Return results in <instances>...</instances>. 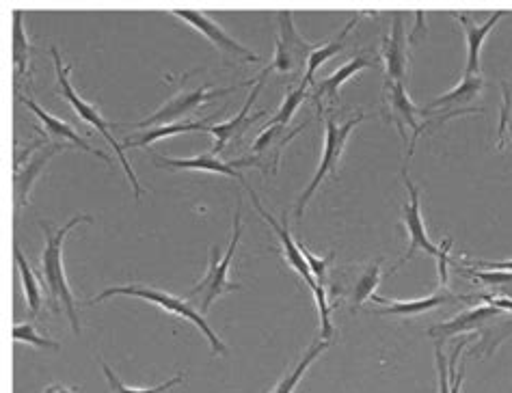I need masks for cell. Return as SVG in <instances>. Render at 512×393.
I'll list each match as a JSON object with an SVG mask.
<instances>
[{"mask_svg": "<svg viewBox=\"0 0 512 393\" xmlns=\"http://www.w3.org/2000/svg\"><path fill=\"white\" fill-rule=\"evenodd\" d=\"M78 223H93V219L89 214H78L59 229H55L46 221H39V227H42V232L46 236V245L42 253V279L48 286L52 305L55 307L63 305L67 318H70L72 331L76 335H80V318H78V307L74 301V294L70 290V283H67V277H65L63 242H65V236L70 234Z\"/></svg>", "mask_w": 512, "mask_h": 393, "instance_id": "1", "label": "cell"}, {"mask_svg": "<svg viewBox=\"0 0 512 393\" xmlns=\"http://www.w3.org/2000/svg\"><path fill=\"white\" fill-rule=\"evenodd\" d=\"M247 186V182H242ZM247 191H249V197H251V201H253V208L260 212V216L262 219L271 225V229L275 232V236L279 238V242H281V251H284V257H286V262L296 270V273L301 275V279L307 283V288L312 290V294H314V301H316V307H318V314H320V327H322V340H333V322H331V307H329V301H327V290H325V283H318L316 281V277L312 275V268H309V264H307V260H305V255H303V249H301V245L299 242H296L294 238H292V234H290V229H288V223H277L271 214H268L264 208H262V203H260V199H258V195H255L251 188L247 186Z\"/></svg>", "mask_w": 512, "mask_h": 393, "instance_id": "2", "label": "cell"}, {"mask_svg": "<svg viewBox=\"0 0 512 393\" xmlns=\"http://www.w3.org/2000/svg\"><path fill=\"white\" fill-rule=\"evenodd\" d=\"M402 180H404V186H407L409 197H411L409 203H404V208H402V223H404V227H407V234H409V249H407V253H404L402 260L396 264L394 270H398L402 264H407L417 251H426L428 255H433L437 260L439 286L446 288L448 286V260H450V249H452V238H448L446 242H441L439 247L430 242L428 232L424 227V219H422L420 191H417V186L411 182L407 171H402Z\"/></svg>", "mask_w": 512, "mask_h": 393, "instance_id": "3", "label": "cell"}, {"mask_svg": "<svg viewBox=\"0 0 512 393\" xmlns=\"http://www.w3.org/2000/svg\"><path fill=\"white\" fill-rule=\"evenodd\" d=\"M111 296H137V298H143V301H150L156 307L169 311V314L195 324V327L206 335L212 355H225L227 352V346L223 344L221 337L212 331L204 314H199V311L191 303L184 301V298H180V296H173V294H169L165 290H158V288H147V286H137V283H132V286H113L109 290H104L96 298H91L89 303H102Z\"/></svg>", "mask_w": 512, "mask_h": 393, "instance_id": "4", "label": "cell"}, {"mask_svg": "<svg viewBox=\"0 0 512 393\" xmlns=\"http://www.w3.org/2000/svg\"><path fill=\"white\" fill-rule=\"evenodd\" d=\"M50 54H52V59H55V67H57V78H59V89H61V96L70 102V106L74 108V113L83 119V121H87L89 126H93L96 128L102 137L109 141V145L115 149V154H117V158H119V162H121V167H124V171H126V175H128V180H130V184H132V188H134V199H141V195H143V188H141V182H139V178H137V173L132 171V167H130V162H128V158H126V152H124V147H121V143L113 137L111 134V126L113 124H109V121H106L102 115H100V111L93 104H87L83 98L78 96V93L74 91V87H72V83H70V74H72V65H63V59H61V54H59V48L55 46L50 50Z\"/></svg>", "mask_w": 512, "mask_h": 393, "instance_id": "5", "label": "cell"}, {"mask_svg": "<svg viewBox=\"0 0 512 393\" xmlns=\"http://www.w3.org/2000/svg\"><path fill=\"white\" fill-rule=\"evenodd\" d=\"M240 221H242L240 206H236V214H234V234H232V240H229L227 253L221 257L219 249L212 247V249H210V266H208L206 277L201 279L191 292H188V301H197V305L201 307V314H206V311H210L212 303L217 301V298H221L223 294L240 290L238 283H232V281L227 279L229 266H232L234 253H236V247H238L240 236H242V223H240Z\"/></svg>", "mask_w": 512, "mask_h": 393, "instance_id": "6", "label": "cell"}, {"mask_svg": "<svg viewBox=\"0 0 512 393\" xmlns=\"http://www.w3.org/2000/svg\"><path fill=\"white\" fill-rule=\"evenodd\" d=\"M366 115H357L353 119H348L346 124H338V121L333 119V115H327L325 117V147H322V160H320V167L316 169L312 182H309V186L303 191V195L299 197V201H296V219H303L305 214V208L309 199H312L316 195L318 188L322 186V182H325L327 178H338V167H340V160H342V154L346 149V143H348V137L350 132H353Z\"/></svg>", "mask_w": 512, "mask_h": 393, "instance_id": "7", "label": "cell"}, {"mask_svg": "<svg viewBox=\"0 0 512 393\" xmlns=\"http://www.w3.org/2000/svg\"><path fill=\"white\" fill-rule=\"evenodd\" d=\"M277 26H279V35H277V46H275V57L273 63L266 67V70L255 78V80H264L271 72L279 74H296L303 70L305 63H309V57L316 50L314 44H309L303 39V35L296 31L294 16L290 11H281L277 16Z\"/></svg>", "mask_w": 512, "mask_h": 393, "instance_id": "8", "label": "cell"}, {"mask_svg": "<svg viewBox=\"0 0 512 393\" xmlns=\"http://www.w3.org/2000/svg\"><path fill=\"white\" fill-rule=\"evenodd\" d=\"M59 152H65V145L61 143H48L35 141L31 147L22 154H16V169H13V197H16V206L22 210L29 203L31 191L39 175L44 173L48 162L55 158Z\"/></svg>", "mask_w": 512, "mask_h": 393, "instance_id": "9", "label": "cell"}, {"mask_svg": "<svg viewBox=\"0 0 512 393\" xmlns=\"http://www.w3.org/2000/svg\"><path fill=\"white\" fill-rule=\"evenodd\" d=\"M258 83V80H247V83H242L240 87H247ZM240 87H219L214 89L210 85L204 87H197V89H184L180 93H175L171 100H167V104L163 108H158L154 115H150L147 119L139 121V124H134V128H158V126H169L173 124L175 119H180L188 113H193L197 106L206 104L210 100H217L221 96H227V93H234Z\"/></svg>", "mask_w": 512, "mask_h": 393, "instance_id": "10", "label": "cell"}, {"mask_svg": "<svg viewBox=\"0 0 512 393\" xmlns=\"http://www.w3.org/2000/svg\"><path fill=\"white\" fill-rule=\"evenodd\" d=\"M385 106H387V115L392 119V124L398 128L400 137L407 141V130L413 132V139L409 143V158L413 156V149L420 141V130L422 124L417 117H424L428 119L433 115V111H428V108H420L415 106L409 98L407 89H404V83H396V80H387L385 85Z\"/></svg>", "mask_w": 512, "mask_h": 393, "instance_id": "11", "label": "cell"}, {"mask_svg": "<svg viewBox=\"0 0 512 393\" xmlns=\"http://www.w3.org/2000/svg\"><path fill=\"white\" fill-rule=\"evenodd\" d=\"M175 18L184 20L186 24H191L195 31H199L206 39H210L212 46L232 54V57L240 59V61H247V63H260V57L255 52H251L249 48H245L242 44H238L232 35H227L223 31V26L219 22H214L212 18H208L206 13H199V11H188V9H173L171 11Z\"/></svg>", "mask_w": 512, "mask_h": 393, "instance_id": "12", "label": "cell"}, {"mask_svg": "<svg viewBox=\"0 0 512 393\" xmlns=\"http://www.w3.org/2000/svg\"><path fill=\"white\" fill-rule=\"evenodd\" d=\"M504 311L497 309L493 305H478L461 311V314L454 316L452 320L443 322V324H435V327L428 329L430 337H437L439 342L448 340V337L461 335V333H480L482 335V344H489V333L487 327L497 318L502 316Z\"/></svg>", "mask_w": 512, "mask_h": 393, "instance_id": "13", "label": "cell"}, {"mask_svg": "<svg viewBox=\"0 0 512 393\" xmlns=\"http://www.w3.org/2000/svg\"><path fill=\"white\" fill-rule=\"evenodd\" d=\"M309 126V121L301 124L299 128L288 130V126H266L260 137L255 139L253 143V162L255 167L262 169L264 173L279 171L281 165V156H284V149L288 147V143L296 137V134L303 132Z\"/></svg>", "mask_w": 512, "mask_h": 393, "instance_id": "14", "label": "cell"}, {"mask_svg": "<svg viewBox=\"0 0 512 393\" xmlns=\"http://www.w3.org/2000/svg\"><path fill=\"white\" fill-rule=\"evenodd\" d=\"M383 61L387 80H396V83H404L409 72V39L407 31H404V16L396 13L392 22V31L383 39Z\"/></svg>", "mask_w": 512, "mask_h": 393, "instance_id": "15", "label": "cell"}, {"mask_svg": "<svg viewBox=\"0 0 512 393\" xmlns=\"http://www.w3.org/2000/svg\"><path fill=\"white\" fill-rule=\"evenodd\" d=\"M154 162L160 167L167 169H188V171H204V173H221L227 175V178H236L240 182H245L242 173L238 169L242 167H255L253 158H240L234 162H223L219 156L201 154L195 158H167V156H154Z\"/></svg>", "mask_w": 512, "mask_h": 393, "instance_id": "16", "label": "cell"}, {"mask_svg": "<svg viewBox=\"0 0 512 393\" xmlns=\"http://www.w3.org/2000/svg\"><path fill=\"white\" fill-rule=\"evenodd\" d=\"M262 87H264V83H262V80H258V85H255V89L249 93V98H247L245 106H242V111H240L234 119L225 121V124L210 126V134H214V139H217V141H214V147L210 149L212 156H219V154L223 152V149H225L227 143L238 141V139L242 137V134H245V132L255 124V121H258L260 117L266 115L264 111L251 115V106H253L255 100H258Z\"/></svg>", "mask_w": 512, "mask_h": 393, "instance_id": "17", "label": "cell"}, {"mask_svg": "<svg viewBox=\"0 0 512 393\" xmlns=\"http://www.w3.org/2000/svg\"><path fill=\"white\" fill-rule=\"evenodd\" d=\"M18 100L26 106V108H31L33 111V115L35 117H39V121H42L44 124V130H46V134H52V137H59V139H63V141H67L70 145H74V147H80L83 149V152H89L91 156H98L100 160H104L106 165L109 167H113V158L109 156V154H104L102 149H96V147H91L83 137H80V134L72 128V126H67L65 121H61V119H57L55 115H50V113H46L42 106H39L31 96H18Z\"/></svg>", "mask_w": 512, "mask_h": 393, "instance_id": "18", "label": "cell"}, {"mask_svg": "<svg viewBox=\"0 0 512 393\" xmlns=\"http://www.w3.org/2000/svg\"><path fill=\"white\" fill-rule=\"evenodd\" d=\"M452 16L463 24L465 37H467V70H465V76H480V52H482V46H484V39L489 37L491 29H495V24L506 16V11H497L495 16H491L484 24L471 22L469 16H458V13H452Z\"/></svg>", "mask_w": 512, "mask_h": 393, "instance_id": "19", "label": "cell"}, {"mask_svg": "<svg viewBox=\"0 0 512 393\" xmlns=\"http://www.w3.org/2000/svg\"><path fill=\"white\" fill-rule=\"evenodd\" d=\"M370 65H372V61L368 57H355V59H350L348 63L340 65L338 70H335L329 78L320 80V83L316 85L314 96H312V100L318 106V111H322V108H325V102H329V104L338 102L340 89H342V85L346 83V80H350L355 74H359L361 70H368Z\"/></svg>", "mask_w": 512, "mask_h": 393, "instance_id": "20", "label": "cell"}, {"mask_svg": "<svg viewBox=\"0 0 512 393\" xmlns=\"http://www.w3.org/2000/svg\"><path fill=\"white\" fill-rule=\"evenodd\" d=\"M484 89V80L482 76H463L461 83H458L452 91L443 93V96L430 100L426 104L428 111H467V104L471 100H476L480 96V91Z\"/></svg>", "mask_w": 512, "mask_h": 393, "instance_id": "21", "label": "cell"}, {"mask_svg": "<svg viewBox=\"0 0 512 393\" xmlns=\"http://www.w3.org/2000/svg\"><path fill=\"white\" fill-rule=\"evenodd\" d=\"M372 301L379 305H387L383 309H376V314L381 316H420L430 309L441 307L443 303L454 301V298L448 294H430L426 298H417V301H387V298L374 294Z\"/></svg>", "mask_w": 512, "mask_h": 393, "instance_id": "22", "label": "cell"}, {"mask_svg": "<svg viewBox=\"0 0 512 393\" xmlns=\"http://www.w3.org/2000/svg\"><path fill=\"white\" fill-rule=\"evenodd\" d=\"M210 132V126L204 124V121H184V124H169V126H158V128H150L141 134H134V137H128L121 147L124 152L130 147H147L156 141H163L167 137H173V134H184V132Z\"/></svg>", "mask_w": 512, "mask_h": 393, "instance_id": "23", "label": "cell"}, {"mask_svg": "<svg viewBox=\"0 0 512 393\" xmlns=\"http://www.w3.org/2000/svg\"><path fill=\"white\" fill-rule=\"evenodd\" d=\"M31 52H33V46L29 42V35H26V31H24V13L13 11L11 57H13V65H16L18 80L31 72Z\"/></svg>", "mask_w": 512, "mask_h": 393, "instance_id": "24", "label": "cell"}, {"mask_svg": "<svg viewBox=\"0 0 512 393\" xmlns=\"http://www.w3.org/2000/svg\"><path fill=\"white\" fill-rule=\"evenodd\" d=\"M355 24H357V20H350V22L344 26V29H342V33L333 39V42L316 46V50L312 52V57H309V63H307V72H305V78H303L305 85H312V83H314V76H316L320 65H325L331 57H335V54L342 52L346 37H348L350 31H353Z\"/></svg>", "mask_w": 512, "mask_h": 393, "instance_id": "25", "label": "cell"}, {"mask_svg": "<svg viewBox=\"0 0 512 393\" xmlns=\"http://www.w3.org/2000/svg\"><path fill=\"white\" fill-rule=\"evenodd\" d=\"M329 346H331L329 340L316 342L312 348H309V350L305 352V357L294 365V370H292L290 374H286L284 378H281V381L275 385V389H273L271 393H294V389L299 387V383H301V378L307 374V370L312 368L314 361H316Z\"/></svg>", "mask_w": 512, "mask_h": 393, "instance_id": "26", "label": "cell"}, {"mask_svg": "<svg viewBox=\"0 0 512 393\" xmlns=\"http://www.w3.org/2000/svg\"><path fill=\"white\" fill-rule=\"evenodd\" d=\"M16 264H18V270H20V277H22V286H24V296H26V305H29L31 314L37 316L39 309H42V303H44V294H42V288H39V281L33 273L31 264L26 262V257L22 253V249L16 245Z\"/></svg>", "mask_w": 512, "mask_h": 393, "instance_id": "27", "label": "cell"}, {"mask_svg": "<svg viewBox=\"0 0 512 393\" xmlns=\"http://www.w3.org/2000/svg\"><path fill=\"white\" fill-rule=\"evenodd\" d=\"M461 268V266H458ZM461 273L474 277L487 286L493 288V292L500 298H512V273L506 270H480V268H461ZM491 294V296H495Z\"/></svg>", "mask_w": 512, "mask_h": 393, "instance_id": "28", "label": "cell"}, {"mask_svg": "<svg viewBox=\"0 0 512 393\" xmlns=\"http://www.w3.org/2000/svg\"><path fill=\"white\" fill-rule=\"evenodd\" d=\"M381 264H383V260L372 262V264L366 268V273H363V275L359 277L357 286H355V290H353V298H350V305H353V307H361L363 303L368 301V298L374 296L376 288H379V283H381V275H383Z\"/></svg>", "mask_w": 512, "mask_h": 393, "instance_id": "29", "label": "cell"}, {"mask_svg": "<svg viewBox=\"0 0 512 393\" xmlns=\"http://www.w3.org/2000/svg\"><path fill=\"white\" fill-rule=\"evenodd\" d=\"M307 87L309 85L301 83L294 91H290L288 96L284 98V104H281V108L275 113V117H271V121H268V126H288L292 117H294V113L299 111V106L307 98Z\"/></svg>", "mask_w": 512, "mask_h": 393, "instance_id": "30", "label": "cell"}, {"mask_svg": "<svg viewBox=\"0 0 512 393\" xmlns=\"http://www.w3.org/2000/svg\"><path fill=\"white\" fill-rule=\"evenodd\" d=\"M102 370H104V376H106V381H109V387H111V391H113V393H165V391H169L171 387L180 385V383L184 381V374H178V376H173L171 381H167V383H163V385L137 389V387H128V385L121 383L119 378L115 376V372H113L106 363H102Z\"/></svg>", "mask_w": 512, "mask_h": 393, "instance_id": "31", "label": "cell"}, {"mask_svg": "<svg viewBox=\"0 0 512 393\" xmlns=\"http://www.w3.org/2000/svg\"><path fill=\"white\" fill-rule=\"evenodd\" d=\"M13 340H16L18 344H29V346H35V348H42V350H59L61 344L50 340V337L46 335H39L35 324H16L13 327Z\"/></svg>", "mask_w": 512, "mask_h": 393, "instance_id": "32", "label": "cell"}, {"mask_svg": "<svg viewBox=\"0 0 512 393\" xmlns=\"http://www.w3.org/2000/svg\"><path fill=\"white\" fill-rule=\"evenodd\" d=\"M502 91H504V106H502V121H500V143L497 147H504L506 134H512V85L510 83H502Z\"/></svg>", "mask_w": 512, "mask_h": 393, "instance_id": "33", "label": "cell"}, {"mask_svg": "<svg viewBox=\"0 0 512 393\" xmlns=\"http://www.w3.org/2000/svg\"><path fill=\"white\" fill-rule=\"evenodd\" d=\"M435 357H437V374H439V393H452V387H450V368H448V357L443 355L441 342H437Z\"/></svg>", "mask_w": 512, "mask_h": 393, "instance_id": "34", "label": "cell"}, {"mask_svg": "<svg viewBox=\"0 0 512 393\" xmlns=\"http://www.w3.org/2000/svg\"><path fill=\"white\" fill-rule=\"evenodd\" d=\"M301 249H303V255H305V260H307L309 268H312V275L316 277V281H318V283H325L327 264L331 262V255H327L325 260H320V257H318V255H314V253L309 251L307 247H303V245H301Z\"/></svg>", "mask_w": 512, "mask_h": 393, "instance_id": "35", "label": "cell"}, {"mask_svg": "<svg viewBox=\"0 0 512 393\" xmlns=\"http://www.w3.org/2000/svg\"><path fill=\"white\" fill-rule=\"evenodd\" d=\"M471 266L480 268V270H506V273H512V260H506V262H482V260H476V262H471Z\"/></svg>", "mask_w": 512, "mask_h": 393, "instance_id": "36", "label": "cell"}, {"mask_svg": "<svg viewBox=\"0 0 512 393\" xmlns=\"http://www.w3.org/2000/svg\"><path fill=\"white\" fill-rule=\"evenodd\" d=\"M484 301L489 305L502 309V311H510L512 314V298H500V296H484Z\"/></svg>", "mask_w": 512, "mask_h": 393, "instance_id": "37", "label": "cell"}, {"mask_svg": "<svg viewBox=\"0 0 512 393\" xmlns=\"http://www.w3.org/2000/svg\"><path fill=\"white\" fill-rule=\"evenodd\" d=\"M44 393H76V389L67 387V385H59V383H55V385L46 387V389H44Z\"/></svg>", "mask_w": 512, "mask_h": 393, "instance_id": "38", "label": "cell"}]
</instances>
